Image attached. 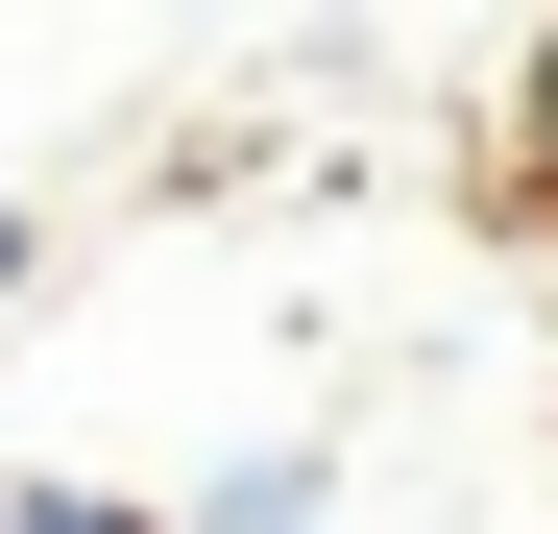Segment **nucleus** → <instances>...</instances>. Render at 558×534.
I'll return each instance as SVG.
<instances>
[{
  "label": "nucleus",
  "mask_w": 558,
  "mask_h": 534,
  "mask_svg": "<svg viewBox=\"0 0 558 534\" xmlns=\"http://www.w3.org/2000/svg\"><path fill=\"white\" fill-rule=\"evenodd\" d=\"M170 534H340V462H316V437H243V462L170 486Z\"/></svg>",
  "instance_id": "f257e3e1"
},
{
  "label": "nucleus",
  "mask_w": 558,
  "mask_h": 534,
  "mask_svg": "<svg viewBox=\"0 0 558 534\" xmlns=\"http://www.w3.org/2000/svg\"><path fill=\"white\" fill-rule=\"evenodd\" d=\"M25 267H49V219H25V195H0V316H25Z\"/></svg>",
  "instance_id": "20e7f679"
},
{
  "label": "nucleus",
  "mask_w": 558,
  "mask_h": 534,
  "mask_svg": "<svg viewBox=\"0 0 558 534\" xmlns=\"http://www.w3.org/2000/svg\"><path fill=\"white\" fill-rule=\"evenodd\" d=\"M510 170H534V195H558V25L510 49Z\"/></svg>",
  "instance_id": "7ed1b4c3"
},
{
  "label": "nucleus",
  "mask_w": 558,
  "mask_h": 534,
  "mask_svg": "<svg viewBox=\"0 0 558 534\" xmlns=\"http://www.w3.org/2000/svg\"><path fill=\"white\" fill-rule=\"evenodd\" d=\"M0 534H170V510H146V486H73V462H49V486H0Z\"/></svg>",
  "instance_id": "f03ea898"
}]
</instances>
